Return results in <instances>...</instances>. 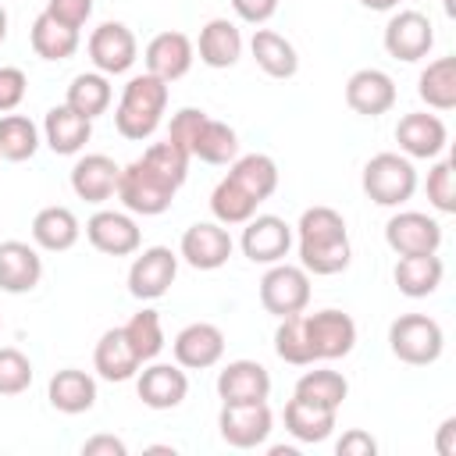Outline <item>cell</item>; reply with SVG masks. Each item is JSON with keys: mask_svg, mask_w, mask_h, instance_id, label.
<instances>
[{"mask_svg": "<svg viewBox=\"0 0 456 456\" xmlns=\"http://www.w3.org/2000/svg\"><path fill=\"white\" fill-rule=\"evenodd\" d=\"M232 11L246 21V25H264L274 18L278 0H232Z\"/></svg>", "mask_w": 456, "mask_h": 456, "instance_id": "obj_49", "label": "cell"}, {"mask_svg": "<svg viewBox=\"0 0 456 456\" xmlns=\"http://www.w3.org/2000/svg\"><path fill=\"white\" fill-rule=\"evenodd\" d=\"M296 246H299V267L306 274H338L353 260L349 228L346 217L335 207H306L296 224Z\"/></svg>", "mask_w": 456, "mask_h": 456, "instance_id": "obj_1", "label": "cell"}, {"mask_svg": "<svg viewBox=\"0 0 456 456\" xmlns=\"http://www.w3.org/2000/svg\"><path fill=\"white\" fill-rule=\"evenodd\" d=\"M442 274H445V264L438 253H420V256H399L395 260V289L410 299H424L431 296L438 285H442Z\"/></svg>", "mask_w": 456, "mask_h": 456, "instance_id": "obj_30", "label": "cell"}, {"mask_svg": "<svg viewBox=\"0 0 456 456\" xmlns=\"http://www.w3.org/2000/svg\"><path fill=\"white\" fill-rule=\"evenodd\" d=\"M274 413L267 403H221L217 431L232 449H256L271 438Z\"/></svg>", "mask_w": 456, "mask_h": 456, "instance_id": "obj_7", "label": "cell"}, {"mask_svg": "<svg viewBox=\"0 0 456 456\" xmlns=\"http://www.w3.org/2000/svg\"><path fill=\"white\" fill-rule=\"evenodd\" d=\"M25 93H28V78H25V71L21 68H0V114H11V110H18L21 107V100H25Z\"/></svg>", "mask_w": 456, "mask_h": 456, "instance_id": "obj_46", "label": "cell"}, {"mask_svg": "<svg viewBox=\"0 0 456 456\" xmlns=\"http://www.w3.org/2000/svg\"><path fill=\"white\" fill-rule=\"evenodd\" d=\"M217 395L221 403H267L271 374L256 360H228L217 370Z\"/></svg>", "mask_w": 456, "mask_h": 456, "instance_id": "obj_21", "label": "cell"}, {"mask_svg": "<svg viewBox=\"0 0 456 456\" xmlns=\"http://www.w3.org/2000/svg\"><path fill=\"white\" fill-rule=\"evenodd\" d=\"M82 235V224L75 217L71 207H43L36 217H32V242L36 249H46V253H68Z\"/></svg>", "mask_w": 456, "mask_h": 456, "instance_id": "obj_27", "label": "cell"}, {"mask_svg": "<svg viewBox=\"0 0 456 456\" xmlns=\"http://www.w3.org/2000/svg\"><path fill=\"white\" fill-rule=\"evenodd\" d=\"M110 100H114L110 78L100 75V71H82V75H75L71 86H68V93H64V103H68L71 110H78L82 118H89V121L100 118V114H107Z\"/></svg>", "mask_w": 456, "mask_h": 456, "instance_id": "obj_35", "label": "cell"}, {"mask_svg": "<svg viewBox=\"0 0 456 456\" xmlns=\"http://www.w3.org/2000/svg\"><path fill=\"white\" fill-rule=\"evenodd\" d=\"M249 53H253L256 68L264 75H271V78H292L299 71L296 46L281 32H274V28H256L253 39H249Z\"/></svg>", "mask_w": 456, "mask_h": 456, "instance_id": "obj_29", "label": "cell"}, {"mask_svg": "<svg viewBox=\"0 0 456 456\" xmlns=\"http://www.w3.org/2000/svg\"><path fill=\"white\" fill-rule=\"evenodd\" d=\"M256 200L246 192V189H239L228 175L214 185V192H210V214H214V221L217 224H246L253 214H256Z\"/></svg>", "mask_w": 456, "mask_h": 456, "instance_id": "obj_39", "label": "cell"}, {"mask_svg": "<svg viewBox=\"0 0 456 456\" xmlns=\"http://www.w3.org/2000/svg\"><path fill=\"white\" fill-rule=\"evenodd\" d=\"M86 239L107 256H132L142 246V232L128 210H96L86 221Z\"/></svg>", "mask_w": 456, "mask_h": 456, "instance_id": "obj_15", "label": "cell"}, {"mask_svg": "<svg viewBox=\"0 0 456 456\" xmlns=\"http://www.w3.org/2000/svg\"><path fill=\"white\" fill-rule=\"evenodd\" d=\"M39 278H43V256L36 246L21 239L0 242V292L25 296L39 285Z\"/></svg>", "mask_w": 456, "mask_h": 456, "instance_id": "obj_22", "label": "cell"}, {"mask_svg": "<svg viewBox=\"0 0 456 456\" xmlns=\"http://www.w3.org/2000/svg\"><path fill=\"white\" fill-rule=\"evenodd\" d=\"M175 185L171 182H164L157 171H150L142 160H132V164H125L121 167V175H118V200H121V207L128 210V214H139V217H157V214H164V210H171V203H175Z\"/></svg>", "mask_w": 456, "mask_h": 456, "instance_id": "obj_5", "label": "cell"}, {"mask_svg": "<svg viewBox=\"0 0 456 456\" xmlns=\"http://www.w3.org/2000/svg\"><path fill=\"white\" fill-rule=\"evenodd\" d=\"M28 43H32L36 57H43V61H68V57H75L82 39H78V28H68L43 11V14H36V21L28 28Z\"/></svg>", "mask_w": 456, "mask_h": 456, "instance_id": "obj_32", "label": "cell"}, {"mask_svg": "<svg viewBox=\"0 0 456 456\" xmlns=\"http://www.w3.org/2000/svg\"><path fill=\"white\" fill-rule=\"evenodd\" d=\"M203 121H207V110H200V107H182V110H175V114H171L167 139L189 153V150H192V142H196V135H200V128H203Z\"/></svg>", "mask_w": 456, "mask_h": 456, "instance_id": "obj_45", "label": "cell"}, {"mask_svg": "<svg viewBox=\"0 0 456 456\" xmlns=\"http://www.w3.org/2000/svg\"><path fill=\"white\" fill-rule=\"evenodd\" d=\"M306 324V342L314 360H342L353 353L356 346V321L342 310H317V314H303Z\"/></svg>", "mask_w": 456, "mask_h": 456, "instance_id": "obj_9", "label": "cell"}, {"mask_svg": "<svg viewBox=\"0 0 456 456\" xmlns=\"http://www.w3.org/2000/svg\"><path fill=\"white\" fill-rule=\"evenodd\" d=\"M0 331H4V321H0Z\"/></svg>", "mask_w": 456, "mask_h": 456, "instance_id": "obj_54", "label": "cell"}, {"mask_svg": "<svg viewBox=\"0 0 456 456\" xmlns=\"http://www.w3.org/2000/svg\"><path fill=\"white\" fill-rule=\"evenodd\" d=\"M4 39H7V11L0 7V43H4Z\"/></svg>", "mask_w": 456, "mask_h": 456, "instance_id": "obj_53", "label": "cell"}, {"mask_svg": "<svg viewBox=\"0 0 456 456\" xmlns=\"http://www.w3.org/2000/svg\"><path fill=\"white\" fill-rule=\"evenodd\" d=\"M360 185H363L370 203H378V207H403L417 192V167L403 153H392V150L388 153H374L363 164Z\"/></svg>", "mask_w": 456, "mask_h": 456, "instance_id": "obj_3", "label": "cell"}, {"mask_svg": "<svg viewBox=\"0 0 456 456\" xmlns=\"http://www.w3.org/2000/svg\"><path fill=\"white\" fill-rule=\"evenodd\" d=\"M89 135H93V121L82 118L78 110H71L68 103L50 107L46 118H43V142H46L57 157H75V153H82L86 142H89Z\"/></svg>", "mask_w": 456, "mask_h": 456, "instance_id": "obj_24", "label": "cell"}, {"mask_svg": "<svg viewBox=\"0 0 456 456\" xmlns=\"http://www.w3.org/2000/svg\"><path fill=\"white\" fill-rule=\"evenodd\" d=\"M292 395L303 399V403H310V406H321V410H335V413H338V406H342L346 395H349V381H346L338 370L317 367V370H306V374L296 381Z\"/></svg>", "mask_w": 456, "mask_h": 456, "instance_id": "obj_36", "label": "cell"}, {"mask_svg": "<svg viewBox=\"0 0 456 456\" xmlns=\"http://www.w3.org/2000/svg\"><path fill=\"white\" fill-rule=\"evenodd\" d=\"M335 452H338V456H374V452H378V442H374L367 431L349 428V431L335 442Z\"/></svg>", "mask_w": 456, "mask_h": 456, "instance_id": "obj_48", "label": "cell"}, {"mask_svg": "<svg viewBox=\"0 0 456 456\" xmlns=\"http://www.w3.org/2000/svg\"><path fill=\"white\" fill-rule=\"evenodd\" d=\"M171 353H175V363L185 367V370H207L214 363H221L224 356V331L210 321H192L185 324L175 342H171Z\"/></svg>", "mask_w": 456, "mask_h": 456, "instance_id": "obj_17", "label": "cell"}, {"mask_svg": "<svg viewBox=\"0 0 456 456\" xmlns=\"http://www.w3.org/2000/svg\"><path fill=\"white\" fill-rule=\"evenodd\" d=\"M424 189H428V203L438 214H456V171H452V160L449 157H442V160L431 164Z\"/></svg>", "mask_w": 456, "mask_h": 456, "instance_id": "obj_43", "label": "cell"}, {"mask_svg": "<svg viewBox=\"0 0 456 456\" xmlns=\"http://www.w3.org/2000/svg\"><path fill=\"white\" fill-rule=\"evenodd\" d=\"M150 171H157L164 182H171L175 189H182V182L189 178V153L182 150V146H175L171 139H164V142H150L146 150H142V157H139Z\"/></svg>", "mask_w": 456, "mask_h": 456, "instance_id": "obj_42", "label": "cell"}, {"mask_svg": "<svg viewBox=\"0 0 456 456\" xmlns=\"http://www.w3.org/2000/svg\"><path fill=\"white\" fill-rule=\"evenodd\" d=\"M39 128L32 118L25 114H4L0 118V157L11 160V164H21V160H32L36 150H39Z\"/></svg>", "mask_w": 456, "mask_h": 456, "instance_id": "obj_38", "label": "cell"}, {"mask_svg": "<svg viewBox=\"0 0 456 456\" xmlns=\"http://www.w3.org/2000/svg\"><path fill=\"white\" fill-rule=\"evenodd\" d=\"M0 160H4V157H0Z\"/></svg>", "mask_w": 456, "mask_h": 456, "instance_id": "obj_55", "label": "cell"}, {"mask_svg": "<svg viewBox=\"0 0 456 456\" xmlns=\"http://www.w3.org/2000/svg\"><path fill=\"white\" fill-rule=\"evenodd\" d=\"M125 452H128V445L114 435H93L82 442V456H125Z\"/></svg>", "mask_w": 456, "mask_h": 456, "instance_id": "obj_50", "label": "cell"}, {"mask_svg": "<svg viewBox=\"0 0 456 456\" xmlns=\"http://www.w3.org/2000/svg\"><path fill=\"white\" fill-rule=\"evenodd\" d=\"M285 431L296 442L317 445V442L331 438V431H335V410H321V406H310V403H303V399L292 395L285 403Z\"/></svg>", "mask_w": 456, "mask_h": 456, "instance_id": "obj_33", "label": "cell"}, {"mask_svg": "<svg viewBox=\"0 0 456 456\" xmlns=\"http://www.w3.org/2000/svg\"><path fill=\"white\" fill-rule=\"evenodd\" d=\"M367 11H395L403 0H360Z\"/></svg>", "mask_w": 456, "mask_h": 456, "instance_id": "obj_52", "label": "cell"}, {"mask_svg": "<svg viewBox=\"0 0 456 456\" xmlns=\"http://www.w3.org/2000/svg\"><path fill=\"white\" fill-rule=\"evenodd\" d=\"M385 242L395 256H420L438 253L442 246V224L420 210H399L385 221Z\"/></svg>", "mask_w": 456, "mask_h": 456, "instance_id": "obj_12", "label": "cell"}, {"mask_svg": "<svg viewBox=\"0 0 456 456\" xmlns=\"http://www.w3.org/2000/svg\"><path fill=\"white\" fill-rule=\"evenodd\" d=\"M346 103L360 118H381L395 107V82L381 68H360L346 78Z\"/></svg>", "mask_w": 456, "mask_h": 456, "instance_id": "obj_20", "label": "cell"}, {"mask_svg": "<svg viewBox=\"0 0 456 456\" xmlns=\"http://www.w3.org/2000/svg\"><path fill=\"white\" fill-rule=\"evenodd\" d=\"M132 353L139 356V363H150L160 356L164 349V324H160V314L157 310H139L128 317V324H121Z\"/></svg>", "mask_w": 456, "mask_h": 456, "instance_id": "obj_40", "label": "cell"}, {"mask_svg": "<svg viewBox=\"0 0 456 456\" xmlns=\"http://www.w3.org/2000/svg\"><path fill=\"white\" fill-rule=\"evenodd\" d=\"M89 61L100 75H125L135 57H139V43H135V32L125 25V21H103L89 32Z\"/></svg>", "mask_w": 456, "mask_h": 456, "instance_id": "obj_8", "label": "cell"}, {"mask_svg": "<svg viewBox=\"0 0 456 456\" xmlns=\"http://www.w3.org/2000/svg\"><path fill=\"white\" fill-rule=\"evenodd\" d=\"M32 385V360L14 349L0 346V395H21Z\"/></svg>", "mask_w": 456, "mask_h": 456, "instance_id": "obj_44", "label": "cell"}, {"mask_svg": "<svg viewBox=\"0 0 456 456\" xmlns=\"http://www.w3.org/2000/svg\"><path fill=\"white\" fill-rule=\"evenodd\" d=\"M435 449H438V456H456V417H445V420L438 424Z\"/></svg>", "mask_w": 456, "mask_h": 456, "instance_id": "obj_51", "label": "cell"}, {"mask_svg": "<svg viewBox=\"0 0 456 456\" xmlns=\"http://www.w3.org/2000/svg\"><path fill=\"white\" fill-rule=\"evenodd\" d=\"M43 11L50 18H57L61 25H68V28H82L93 14V0H46Z\"/></svg>", "mask_w": 456, "mask_h": 456, "instance_id": "obj_47", "label": "cell"}, {"mask_svg": "<svg viewBox=\"0 0 456 456\" xmlns=\"http://www.w3.org/2000/svg\"><path fill=\"white\" fill-rule=\"evenodd\" d=\"M135 392H139L142 406H150V410H175V406H182V399L189 395L185 367L150 360V363H142V370L135 374Z\"/></svg>", "mask_w": 456, "mask_h": 456, "instance_id": "obj_18", "label": "cell"}, {"mask_svg": "<svg viewBox=\"0 0 456 456\" xmlns=\"http://www.w3.org/2000/svg\"><path fill=\"white\" fill-rule=\"evenodd\" d=\"M381 43H385V53L388 57L413 64V61H420V57L431 53V46H435V25L420 11H395L388 18V25H385Z\"/></svg>", "mask_w": 456, "mask_h": 456, "instance_id": "obj_11", "label": "cell"}, {"mask_svg": "<svg viewBox=\"0 0 456 456\" xmlns=\"http://www.w3.org/2000/svg\"><path fill=\"white\" fill-rule=\"evenodd\" d=\"M178 278V253L167 246H150L135 249V260L128 267V292L135 299H160Z\"/></svg>", "mask_w": 456, "mask_h": 456, "instance_id": "obj_13", "label": "cell"}, {"mask_svg": "<svg viewBox=\"0 0 456 456\" xmlns=\"http://www.w3.org/2000/svg\"><path fill=\"white\" fill-rule=\"evenodd\" d=\"M388 349H392L395 360H403L410 367H428L442 356L445 331L428 314H399L388 324Z\"/></svg>", "mask_w": 456, "mask_h": 456, "instance_id": "obj_4", "label": "cell"}, {"mask_svg": "<svg viewBox=\"0 0 456 456\" xmlns=\"http://www.w3.org/2000/svg\"><path fill=\"white\" fill-rule=\"evenodd\" d=\"M292 239H296V235H292V224H289L285 217H278V214H253V217L242 224L239 246H242L246 260L271 267V264H278V260L289 256Z\"/></svg>", "mask_w": 456, "mask_h": 456, "instance_id": "obj_10", "label": "cell"}, {"mask_svg": "<svg viewBox=\"0 0 456 456\" xmlns=\"http://www.w3.org/2000/svg\"><path fill=\"white\" fill-rule=\"evenodd\" d=\"M118 175L121 167L107 153H86L71 167V192L86 203H107L118 192Z\"/></svg>", "mask_w": 456, "mask_h": 456, "instance_id": "obj_23", "label": "cell"}, {"mask_svg": "<svg viewBox=\"0 0 456 456\" xmlns=\"http://www.w3.org/2000/svg\"><path fill=\"white\" fill-rule=\"evenodd\" d=\"M232 249H235L232 235L217 221H196V224H189L182 232V242H178V256L189 267H196V271H217V267H224L228 256H232Z\"/></svg>", "mask_w": 456, "mask_h": 456, "instance_id": "obj_14", "label": "cell"}, {"mask_svg": "<svg viewBox=\"0 0 456 456\" xmlns=\"http://www.w3.org/2000/svg\"><path fill=\"white\" fill-rule=\"evenodd\" d=\"M139 356L132 353L128 338L121 328H107L93 349V370L103 378V381H128L139 374Z\"/></svg>", "mask_w": 456, "mask_h": 456, "instance_id": "obj_28", "label": "cell"}, {"mask_svg": "<svg viewBox=\"0 0 456 456\" xmlns=\"http://www.w3.org/2000/svg\"><path fill=\"white\" fill-rule=\"evenodd\" d=\"M164 110H167V82H160L150 71L132 75L121 86V100L114 107V128H118V135L142 142L160 128Z\"/></svg>", "mask_w": 456, "mask_h": 456, "instance_id": "obj_2", "label": "cell"}, {"mask_svg": "<svg viewBox=\"0 0 456 456\" xmlns=\"http://www.w3.org/2000/svg\"><path fill=\"white\" fill-rule=\"evenodd\" d=\"M142 61H146V71L150 75H157L160 82H178V78H185L189 75V68H192V61H196V46H192V39L185 36V32H157L150 43H146V50H142Z\"/></svg>", "mask_w": 456, "mask_h": 456, "instance_id": "obj_19", "label": "cell"}, {"mask_svg": "<svg viewBox=\"0 0 456 456\" xmlns=\"http://www.w3.org/2000/svg\"><path fill=\"white\" fill-rule=\"evenodd\" d=\"M189 157H196L203 164H214V167L232 164L239 157V135H235V128L228 121L207 118L203 128H200V135H196V142H192V150H189Z\"/></svg>", "mask_w": 456, "mask_h": 456, "instance_id": "obj_37", "label": "cell"}, {"mask_svg": "<svg viewBox=\"0 0 456 456\" xmlns=\"http://www.w3.org/2000/svg\"><path fill=\"white\" fill-rule=\"evenodd\" d=\"M274 353H278L285 363H292V367H310V363H314V353H310V342H306L303 314L278 317V328H274Z\"/></svg>", "mask_w": 456, "mask_h": 456, "instance_id": "obj_41", "label": "cell"}, {"mask_svg": "<svg viewBox=\"0 0 456 456\" xmlns=\"http://www.w3.org/2000/svg\"><path fill=\"white\" fill-rule=\"evenodd\" d=\"M260 306L274 317L303 314L310 306V274L299 264H271L260 278Z\"/></svg>", "mask_w": 456, "mask_h": 456, "instance_id": "obj_6", "label": "cell"}, {"mask_svg": "<svg viewBox=\"0 0 456 456\" xmlns=\"http://www.w3.org/2000/svg\"><path fill=\"white\" fill-rule=\"evenodd\" d=\"M228 178H232L239 189H246L256 203H264V200H271L274 189H278V164H274L267 153H242V157H235V160L228 164Z\"/></svg>", "mask_w": 456, "mask_h": 456, "instance_id": "obj_31", "label": "cell"}, {"mask_svg": "<svg viewBox=\"0 0 456 456\" xmlns=\"http://www.w3.org/2000/svg\"><path fill=\"white\" fill-rule=\"evenodd\" d=\"M395 142H399V153L410 157V160H431L445 150L449 142V128L438 114H428V110H413V114H403L399 125H395Z\"/></svg>", "mask_w": 456, "mask_h": 456, "instance_id": "obj_16", "label": "cell"}, {"mask_svg": "<svg viewBox=\"0 0 456 456\" xmlns=\"http://www.w3.org/2000/svg\"><path fill=\"white\" fill-rule=\"evenodd\" d=\"M417 96L431 110H452L456 107V57H435L417 78Z\"/></svg>", "mask_w": 456, "mask_h": 456, "instance_id": "obj_34", "label": "cell"}, {"mask_svg": "<svg viewBox=\"0 0 456 456\" xmlns=\"http://www.w3.org/2000/svg\"><path fill=\"white\" fill-rule=\"evenodd\" d=\"M46 399H50V406L57 413H68V417L86 413V410L96 406V378L78 370V367H64V370H57L50 378Z\"/></svg>", "mask_w": 456, "mask_h": 456, "instance_id": "obj_25", "label": "cell"}, {"mask_svg": "<svg viewBox=\"0 0 456 456\" xmlns=\"http://www.w3.org/2000/svg\"><path fill=\"white\" fill-rule=\"evenodd\" d=\"M192 46H196V53H200V61L207 68H217L221 71V68H232L242 57V32L228 18H210L200 28V39Z\"/></svg>", "mask_w": 456, "mask_h": 456, "instance_id": "obj_26", "label": "cell"}]
</instances>
